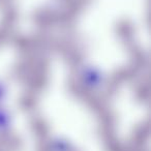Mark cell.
Wrapping results in <instances>:
<instances>
[{"instance_id": "6da1fadb", "label": "cell", "mask_w": 151, "mask_h": 151, "mask_svg": "<svg viewBox=\"0 0 151 151\" xmlns=\"http://www.w3.org/2000/svg\"><path fill=\"white\" fill-rule=\"evenodd\" d=\"M81 84L84 85L85 88L91 91L101 90L106 84V77L101 69L92 66V65H85L80 71Z\"/></svg>"}, {"instance_id": "7a4b0ae2", "label": "cell", "mask_w": 151, "mask_h": 151, "mask_svg": "<svg viewBox=\"0 0 151 151\" xmlns=\"http://www.w3.org/2000/svg\"><path fill=\"white\" fill-rule=\"evenodd\" d=\"M12 117L6 109L0 106V134H6L11 130Z\"/></svg>"}, {"instance_id": "3957f363", "label": "cell", "mask_w": 151, "mask_h": 151, "mask_svg": "<svg viewBox=\"0 0 151 151\" xmlns=\"http://www.w3.org/2000/svg\"><path fill=\"white\" fill-rule=\"evenodd\" d=\"M6 95H7L6 85L0 81V106H1V103L6 99Z\"/></svg>"}]
</instances>
